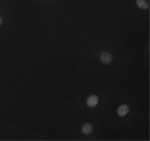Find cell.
Returning a JSON list of instances; mask_svg holds the SVG:
<instances>
[{
  "label": "cell",
  "mask_w": 150,
  "mask_h": 141,
  "mask_svg": "<svg viewBox=\"0 0 150 141\" xmlns=\"http://www.w3.org/2000/svg\"><path fill=\"white\" fill-rule=\"evenodd\" d=\"M100 60H102L103 63L110 64V63L113 61V57H112V54H110L108 52H103L102 54H100Z\"/></svg>",
  "instance_id": "1"
},
{
  "label": "cell",
  "mask_w": 150,
  "mask_h": 141,
  "mask_svg": "<svg viewBox=\"0 0 150 141\" xmlns=\"http://www.w3.org/2000/svg\"><path fill=\"white\" fill-rule=\"evenodd\" d=\"M98 103V97L96 95H91V96L88 97V99H87V106H89V107H94V106H96Z\"/></svg>",
  "instance_id": "2"
},
{
  "label": "cell",
  "mask_w": 150,
  "mask_h": 141,
  "mask_svg": "<svg viewBox=\"0 0 150 141\" xmlns=\"http://www.w3.org/2000/svg\"><path fill=\"white\" fill-rule=\"evenodd\" d=\"M129 110H130V108H129L128 105H124V104L121 105L120 107L117 108V114H119L120 116H125L129 113Z\"/></svg>",
  "instance_id": "3"
},
{
  "label": "cell",
  "mask_w": 150,
  "mask_h": 141,
  "mask_svg": "<svg viewBox=\"0 0 150 141\" xmlns=\"http://www.w3.org/2000/svg\"><path fill=\"white\" fill-rule=\"evenodd\" d=\"M81 132L83 134H90L93 132V124H90V123H85L81 128Z\"/></svg>",
  "instance_id": "4"
},
{
  "label": "cell",
  "mask_w": 150,
  "mask_h": 141,
  "mask_svg": "<svg viewBox=\"0 0 150 141\" xmlns=\"http://www.w3.org/2000/svg\"><path fill=\"white\" fill-rule=\"evenodd\" d=\"M137 5L141 9H148V4L146 0H137Z\"/></svg>",
  "instance_id": "5"
},
{
  "label": "cell",
  "mask_w": 150,
  "mask_h": 141,
  "mask_svg": "<svg viewBox=\"0 0 150 141\" xmlns=\"http://www.w3.org/2000/svg\"><path fill=\"white\" fill-rule=\"evenodd\" d=\"M2 25V19H1V17H0V26Z\"/></svg>",
  "instance_id": "6"
}]
</instances>
